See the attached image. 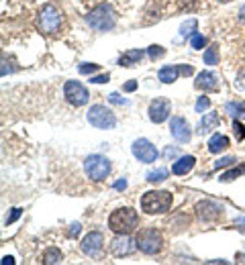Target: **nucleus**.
Instances as JSON below:
<instances>
[{
  "label": "nucleus",
  "mask_w": 245,
  "mask_h": 265,
  "mask_svg": "<svg viewBox=\"0 0 245 265\" xmlns=\"http://www.w3.org/2000/svg\"><path fill=\"white\" fill-rule=\"evenodd\" d=\"M172 200L168 190H149L141 196V210L145 214H166L172 208Z\"/></svg>",
  "instance_id": "obj_1"
},
{
  "label": "nucleus",
  "mask_w": 245,
  "mask_h": 265,
  "mask_svg": "<svg viewBox=\"0 0 245 265\" xmlns=\"http://www.w3.org/2000/svg\"><path fill=\"white\" fill-rule=\"evenodd\" d=\"M137 225H139V216L129 206L117 208L108 216V229L113 233H117V235H129V233H133L137 229Z\"/></svg>",
  "instance_id": "obj_2"
},
{
  "label": "nucleus",
  "mask_w": 245,
  "mask_h": 265,
  "mask_svg": "<svg viewBox=\"0 0 245 265\" xmlns=\"http://www.w3.org/2000/svg\"><path fill=\"white\" fill-rule=\"evenodd\" d=\"M86 23H88L94 31L104 33V31H110V29L117 25V14H115V10H113L110 4L102 2V4H98L96 8L90 10V14L86 16Z\"/></svg>",
  "instance_id": "obj_3"
},
{
  "label": "nucleus",
  "mask_w": 245,
  "mask_h": 265,
  "mask_svg": "<svg viewBox=\"0 0 245 265\" xmlns=\"http://www.w3.org/2000/svg\"><path fill=\"white\" fill-rule=\"evenodd\" d=\"M135 245L141 253L155 255L164 249V239H162V233L155 231V229H141L135 237Z\"/></svg>",
  "instance_id": "obj_4"
},
{
  "label": "nucleus",
  "mask_w": 245,
  "mask_h": 265,
  "mask_svg": "<svg viewBox=\"0 0 245 265\" xmlns=\"http://www.w3.org/2000/svg\"><path fill=\"white\" fill-rule=\"evenodd\" d=\"M86 119H88V123H90L94 129H100V131H110V129L117 127V117H115V113L108 111V108L102 106V104L90 106Z\"/></svg>",
  "instance_id": "obj_5"
},
{
  "label": "nucleus",
  "mask_w": 245,
  "mask_h": 265,
  "mask_svg": "<svg viewBox=\"0 0 245 265\" xmlns=\"http://www.w3.org/2000/svg\"><path fill=\"white\" fill-rule=\"evenodd\" d=\"M84 171H86V175H88L90 180L102 182V180H106L108 173H110V161H108L104 155L94 153V155L86 157V161H84Z\"/></svg>",
  "instance_id": "obj_6"
},
{
  "label": "nucleus",
  "mask_w": 245,
  "mask_h": 265,
  "mask_svg": "<svg viewBox=\"0 0 245 265\" xmlns=\"http://www.w3.org/2000/svg\"><path fill=\"white\" fill-rule=\"evenodd\" d=\"M61 27V12L53 4H45L39 12V29L45 35H55Z\"/></svg>",
  "instance_id": "obj_7"
},
{
  "label": "nucleus",
  "mask_w": 245,
  "mask_h": 265,
  "mask_svg": "<svg viewBox=\"0 0 245 265\" xmlns=\"http://www.w3.org/2000/svg\"><path fill=\"white\" fill-rule=\"evenodd\" d=\"M63 96L72 106H84V104H88V98H90L88 90L76 80H68L63 84Z\"/></svg>",
  "instance_id": "obj_8"
},
{
  "label": "nucleus",
  "mask_w": 245,
  "mask_h": 265,
  "mask_svg": "<svg viewBox=\"0 0 245 265\" xmlns=\"http://www.w3.org/2000/svg\"><path fill=\"white\" fill-rule=\"evenodd\" d=\"M131 151L135 155V159H139L141 163H153L158 157H160V151L158 147L147 141V139H137L133 145H131Z\"/></svg>",
  "instance_id": "obj_9"
},
{
  "label": "nucleus",
  "mask_w": 245,
  "mask_h": 265,
  "mask_svg": "<svg viewBox=\"0 0 245 265\" xmlns=\"http://www.w3.org/2000/svg\"><path fill=\"white\" fill-rule=\"evenodd\" d=\"M194 210L203 223H217L223 216V206L219 202H213V200H201Z\"/></svg>",
  "instance_id": "obj_10"
},
{
  "label": "nucleus",
  "mask_w": 245,
  "mask_h": 265,
  "mask_svg": "<svg viewBox=\"0 0 245 265\" xmlns=\"http://www.w3.org/2000/svg\"><path fill=\"white\" fill-rule=\"evenodd\" d=\"M147 113H149V121L155 123V125H160V123L168 121V117L172 113V102L168 98H155L149 104V111Z\"/></svg>",
  "instance_id": "obj_11"
},
{
  "label": "nucleus",
  "mask_w": 245,
  "mask_h": 265,
  "mask_svg": "<svg viewBox=\"0 0 245 265\" xmlns=\"http://www.w3.org/2000/svg\"><path fill=\"white\" fill-rule=\"evenodd\" d=\"M194 72L192 65H164L158 74V78L164 82V84H172L176 82L180 76H190Z\"/></svg>",
  "instance_id": "obj_12"
},
{
  "label": "nucleus",
  "mask_w": 245,
  "mask_h": 265,
  "mask_svg": "<svg viewBox=\"0 0 245 265\" xmlns=\"http://www.w3.org/2000/svg\"><path fill=\"white\" fill-rule=\"evenodd\" d=\"M170 132H172V137H174L176 141H180V143H188L190 137H192L188 121L182 119V117H174V119L170 121Z\"/></svg>",
  "instance_id": "obj_13"
},
{
  "label": "nucleus",
  "mask_w": 245,
  "mask_h": 265,
  "mask_svg": "<svg viewBox=\"0 0 245 265\" xmlns=\"http://www.w3.org/2000/svg\"><path fill=\"white\" fill-rule=\"evenodd\" d=\"M102 245H104V235L98 233V231H92V233H88V235L84 237V241H82V251L92 257V255H98V253L102 251Z\"/></svg>",
  "instance_id": "obj_14"
},
{
  "label": "nucleus",
  "mask_w": 245,
  "mask_h": 265,
  "mask_svg": "<svg viewBox=\"0 0 245 265\" xmlns=\"http://www.w3.org/2000/svg\"><path fill=\"white\" fill-rule=\"evenodd\" d=\"M219 84H221V80H219V76H217L215 72H201V74L196 76V80H194L196 90H205V92H215V90H219Z\"/></svg>",
  "instance_id": "obj_15"
},
{
  "label": "nucleus",
  "mask_w": 245,
  "mask_h": 265,
  "mask_svg": "<svg viewBox=\"0 0 245 265\" xmlns=\"http://www.w3.org/2000/svg\"><path fill=\"white\" fill-rule=\"evenodd\" d=\"M135 247H137V245H133V241L129 239V235H117V237L113 239V243H110V251H113L115 257H125V255H129Z\"/></svg>",
  "instance_id": "obj_16"
},
{
  "label": "nucleus",
  "mask_w": 245,
  "mask_h": 265,
  "mask_svg": "<svg viewBox=\"0 0 245 265\" xmlns=\"http://www.w3.org/2000/svg\"><path fill=\"white\" fill-rule=\"evenodd\" d=\"M143 55H145V51H141V49H129V51H125V53L119 57V65H123V68H133V65H137V63H141Z\"/></svg>",
  "instance_id": "obj_17"
},
{
  "label": "nucleus",
  "mask_w": 245,
  "mask_h": 265,
  "mask_svg": "<svg viewBox=\"0 0 245 265\" xmlns=\"http://www.w3.org/2000/svg\"><path fill=\"white\" fill-rule=\"evenodd\" d=\"M194 165H196V157H192V155H182L178 161H174L172 171H174L176 175H186Z\"/></svg>",
  "instance_id": "obj_18"
},
{
  "label": "nucleus",
  "mask_w": 245,
  "mask_h": 265,
  "mask_svg": "<svg viewBox=\"0 0 245 265\" xmlns=\"http://www.w3.org/2000/svg\"><path fill=\"white\" fill-rule=\"evenodd\" d=\"M219 123H221V117H219L217 113H207V115L203 117L201 125H198V132H201V135H207V132H211L213 129H217Z\"/></svg>",
  "instance_id": "obj_19"
},
{
  "label": "nucleus",
  "mask_w": 245,
  "mask_h": 265,
  "mask_svg": "<svg viewBox=\"0 0 245 265\" xmlns=\"http://www.w3.org/2000/svg\"><path fill=\"white\" fill-rule=\"evenodd\" d=\"M227 147H229V137H225V135H221V132L213 135L211 141H209V151H211V153H221V151H225Z\"/></svg>",
  "instance_id": "obj_20"
},
{
  "label": "nucleus",
  "mask_w": 245,
  "mask_h": 265,
  "mask_svg": "<svg viewBox=\"0 0 245 265\" xmlns=\"http://www.w3.org/2000/svg\"><path fill=\"white\" fill-rule=\"evenodd\" d=\"M225 111L233 117V119H245V102H227Z\"/></svg>",
  "instance_id": "obj_21"
},
{
  "label": "nucleus",
  "mask_w": 245,
  "mask_h": 265,
  "mask_svg": "<svg viewBox=\"0 0 245 265\" xmlns=\"http://www.w3.org/2000/svg\"><path fill=\"white\" fill-rule=\"evenodd\" d=\"M61 261V251L57 249V247H49V249H45V253H43V263H59Z\"/></svg>",
  "instance_id": "obj_22"
},
{
  "label": "nucleus",
  "mask_w": 245,
  "mask_h": 265,
  "mask_svg": "<svg viewBox=\"0 0 245 265\" xmlns=\"http://www.w3.org/2000/svg\"><path fill=\"white\" fill-rule=\"evenodd\" d=\"M166 178H168V169H166V167H158V169H153V171L147 173V182H149V184H160V182H164Z\"/></svg>",
  "instance_id": "obj_23"
},
{
  "label": "nucleus",
  "mask_w": 245,
  "mask_h": 265,
  "mask_svg": "<svg viewBox=\"0 0 245 265\" xmlns=\"http://www.w3.org/2000/svg\"><path fill=\"white\" fill-rule=\"evenodd\" d=\"M196 25H198V23H196V18H190L188 23H184V25L180 27V37H188V35L192 37V35H194Z\"/></svg>",
  "instance_id": "obj_24"
},
{
  "label": "nucleus",
  "mask_w": 245,
  "mask_h": 265,
  "mask_svg": "<svg viewBox=\"0 0 245 265\" xmlns=\"http://www.w3.org/2000/svg\"><path fill=\"white\" fill-rule=\"evenodd\" d=\"M205 45H207V37H205V35L194 33V35L190 37V47H194V49H205Z\"/></svg>",
  "instance_id": "obj_25"
},
{
  "label": "nucleus",
  "mask_w": 245,
  "mask_h": 265,
  "mask_svg": "<svg viewBox=\"0 0 245 265\" xmlns=\"http://www.w3.org/2000/svg\"><path fill=\"white\" fill-rule=\"evenodd\" d=\"M243 173H245V165L235 167V169H231V171L223 173V175H221V182H231V180H235V178H239V175H243Z\"/></svg>",
  "instance_id": "obj_26"
},
{
  "label": "nucleus",
  "mask_w": 245,
  "mask_h": 265,
  "mask_svg": "<svg viewBox=\"0 0 245 265\" xmlns=\"http://www.w3.org/2000/svg\"><path fill=\"white\" fill-rule=\"evenodd\" d=\"M205 63H209V65L219 63V57H217V47H215V45H213V47H209V49L205 51Z\"/></svg>",
  "instance_id": "obj_27"
},
{
  "label": "nucleus",
  "mask_w": 245,
  "mask_h": 265,
  "mask_svg": "<svg viewBox=\"0 0 245 265\" xmlns=\"http://www.w3.org/2000/svg\"><path fill=\"white\" fill-rule=\"evenodd\" d=\"M233 135H235V139H237V141H243L245 139V127L239 123V119H235V121H233Z\"/></svg>",
  "instance_id": "obj_28"
},
{
  "label": "nucleus",
  "mask_w": 245,
  "mask_h": 265,
  "mask_svg": "<svg viewBox=\"0 0 245 265\" xmlns=\"http://www.w3.org/2000/svg\"><path fill=\"white\" fill-rule=\"evenodd\" d=\"M164 53H166V49L160 47V45H151V47L147 49V55H149L151 59H160V57H164Z\"/></svg>",
  "instance_id": "obj_29"
},
{
  "label": "nucleus",
  "mask_w": 245,
  "mask_h": 265,
  "mask_svg": "<svg viewBox=\"0 0 245 265\" xmlns=\"http://www.w3.org/2000/svg\"><path fill=\"white\" fill-rule=\"evenodd\" d=\"M209 106H211V100L207 96H201L196 102V113H205V111H209Z\"/></svg>",
  "instance_id": "obj_30"
},
{
  "label": "nucleus",
  "mask_w": 245,
  "mask_h": 265,
  "mask_svg": "<svg viewBox=\"0 0 245 265\" xmlns=\"http://www.w3.org/2000/svg\"><path fill=\"white\" fill-rule=\"evenodd\" d=\"M235 161H237L235 157H223V159H219V161L215 163V167H217V169H221V167H229V165H233Z\"/></svg>",
  "instance_id": "obj_31"
},
{
  "label": "nucleus",
  "mask_w": 245,
  "mask_h": 265,
  "mask_svg": "<svg viewBox=\"0 0 245 265\" xmlns=\"http://www.w3.org/2000/svg\"><path fill=\"white\" fill-rule=\"evenodd\" d=\"M78 70H80V74H92V72L98 70V65L96 63H82Z\"/></svg>",
  "instance_id": "obj_32"
},
{
  "label": "nucleus",
  "mask_w": 245,
  "mask_h": 265,
  "mask_svg": "<svg viewBox=\"0 0 245 265\" xmlns=\"http://www.w3.org/2000/svg\"><path fill=\"white\" fill-rule=\"evenodd\" d=\"M108 100H110L113 104H121V106H123V104H129V100H127V98H121L117 92H113V94L108 96Z\"/></svg>",
  "instance_id": "obj_33"
},
{
  "label": "nucleus",
  "mask_w": 245,
  "mask_h": 265,
  "mask_svg": "<svg viewBox=\"0 0 245 265\" xmlns=\"http://www.w3.org/2000/svg\"><path fill=\"white\" fill-rule=\"evenodd\" d=\"M20 212H23L20 208H12V212H10V216H6V227H8V225H12V223H14V220H16L18 216H20Z\"/></svg>",
  "instance_id": "obj_34"
},
{
  "label": "nucleus",
  "mask_w": 245,
  "mask_h": 265,
  "mask_svg": "<svg viewBox=\"0 0 245 265\" xmlns=\"http://www.w3.org/2000/svg\"><path fill=\"white\" fill-rule=\"evenodd\" d=\"M235 86L237 88H241V90H245V68L237 74V80H235Z\"/></svg>",
  "instance_id": "obj_35"
},
{
  "label": "nucleus",
  "mask_w": 245,
  "mask_h": 265,
  "mask_svg": "<svg viewBox=\"0 0 245 265\" xmlns=\"http://www.w3.org/2000/svg\"><path fill=\"white\" fill-rule=\"evenodd\" d=\"M164 155H166L168 159H174V157H178V155H180V151H178L176 147H166V151H164Z\"/></svg>",
  "instance_id": "obj_36"
},
{
  "label": "nucleus",
  "mask_w": 245,
  "mask_h": 265,
  "mask_svg": "<svg viewBox=\"0 0 245 265\" xmlns=\"http://www.w3.org/2000/svg\"><path fill=\"white\" fill-rule=\"evenodd\" d=\"M233 225H235V229H237L239 233H243V235H245V216H237Z\"/></svg>",
  "instance_id": "obj_37"
},
{
  "label": "nucleus",
  "mask_w": 245,
  "mask_h": 265,
  "mask_svg": "<svg viewBox=\"0 0 245 265\" xmlns=\"http://www.w3.org/2000/svg\"><path fill=\"white\" fill-rule=\"evenodd\" d=\"M92 84H106L108 82V74H102V76H96V78H90Z\"/></svg>",
  "instance_id": "obj_38"
},
{
  "label": "nucleus",
  "mask_w": 245,
  "mask_h": 265,
  "mask_svg": "<svg viewBox=\"0 0 245 265\" xmlns=\"http://www.w3.org/2000/svg\"><path fill=\"white\" fill-rule=\"evenodd\" d=\"M135 88H137V82H135V80H131V82H127V84L123 86V90H125V92H133Z\"/></svg>",
  "instance_id": "obj_39"
},
{
  "label": "nucleus",
  "mask_w": 245,
  "mask_h": 265,
  "mask_svg": "<svg viewBox=\"0 0 245 265\" xmlns=\"http://www.w3.org/2000/svg\"><path fill=\"white\" fill-rule=\"evenodd\" d=\"M125 188H127V180H119L115 184V190H125Z\"/></svg>",
  "instance_id": "obj_40"
},
{
  "label": "nucleus",
  "mask_w": 245,
  "mask_h": 265,
  "mask_svg": "<svg viewBox=\"0 0 245 265\" xmlns=\"http://www.w3.org/2000/svg\"><path fill=\"white\" fill-rule=\"evenodd\" d=\"M78 233H80V225L76 223V225H72V229H70V235H72V237H78Z\"/></svg>",
  "instance_id": "obj_41"
},
{
  "label": "nucleus",
  "mask_w": 245,
  "mask_h": 265,
  "mask_svg": "<svg viewBox=\"0 0 245 265\" xmlns=\"http://www.w3.org/2000/svg\"><path fill=\"white\" fill-rule=\"evenodd\" d=\"M10 263H14L12 257H4V259H2V265H10Z\"/></svg>",
  "instance_id": "obj_42"
},
{
  "label": "nucleus",
  "mask_w": 245,
  "mask_h": 265,
  "mask_svg": "<svg viewBox=\"0 0 245 265\" xmlns=\"http://www.w3.org/2000/svg\"><path fill=\"white\" fill-rule=\"evenodd\" d=\"M237 263H245V253H239V255H237Z\"/></svg>",
  "instance_id": "obj_43"
},
{
  "label": "nucleus",
  "mask_w": 245,
  "mask_h": 265,
  "mask_svg": "<svg viewBox=\"0 0 245 265\" xmlns=\"http://www.w3.org/2000/svg\"><path fill=\"white\" fill-rule=\"evenodd\" d=\"M239 16H241V20L245 23V4L241 6V10H239Z\"/></svg>",
  "instance_id": "obj_44"
},
{
  "label": "nucleus",
  "mask_w": 245,
  "mask_h": 265,
  "mask_svg": "<svg viewBox=\"0 0 245 265\" xmlns=\"http://www.w3.org/2000/svg\"><path fill=\"white\" fill-rule=\"evenodd\" d=\"M219 2H231V0H219Z\"/></svg>",
  "instance_id": "obj_45"
}]
</instances>
